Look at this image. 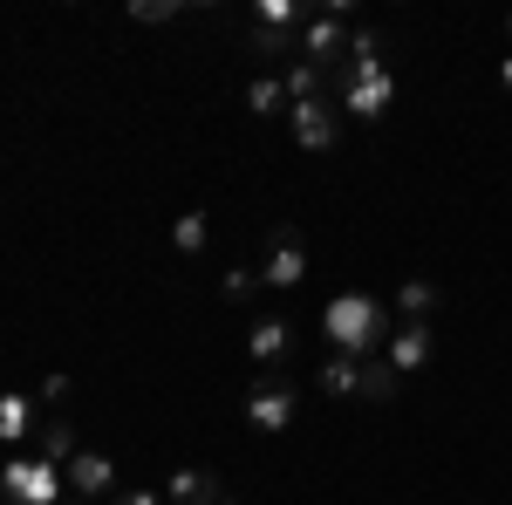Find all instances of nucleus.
I'll return each mask as SVG.
<instances>
[{
    "label": "nucleus",
    "mask_w": 512,
    "mask_h": 505,
    "mask_svg": "<svg viewBox=\"0 0 512 505\" xmlns=\"http://www.w3.org/2000/svg\"><path fill=\"white\" fill-rule=\"evenodd\" d=\"M117 505H164V492H123Z\"/></svg>",
    "instance_id": "393cba45"
},
{
    "label": "nucleus",
    "mask_w": 512,
    "mask_h": 505,
    "mask_svg": "<svg viewBox=\"0 0 512 505\" xmlns=\"http://www.w3.org/2000/svg\"><path fill=\"white\" fill-rule=\"evenodd\" d=\"M219 505H239V499H219Z\"/></svg>",
    "instance_id": "bb28decb"
},
{
    "label": "nucleus",
    "mask_w": 512,
    "mask_h": 505,
    "mask_svg": "<svg viewBox=\"0 0 512 505\" xmlns=\"http://www.w3.org/2000/svg\"><path fill=\"white\" fill-rule=\"evenodd\" d=\"M396 389H403V376L390 369V355H369V362H362V389H355V396H369V403H396Z\"/></svg>",
    "instance_id": "2eb2a0df"
},
{
    "label": "nucleus",
    "mask_w": 512,
    "mask_h": 505,
    "mask_svg": "<svg viewBox=\"0 0 512 505\" xmlns=\"http://www.w3.org/2000/svg\"><path fill=\"white\" fill-rule=\"evenodd\" d=\"M35 458H48V465H69V458H76V424H69V417H48V424L35 430Z\"/></svg>",
    "instance_id": "ddd939ff"
},
{
    "label": "nucleus",
    "mask_w": 512,
    "mask_h": 505,
    "mask_svg": "<svg viewBox=\"0 0 512 505\" xmlns=\"http://www.w3.org/2000/svg\"><path fill=\"white\" fill-rule=\"evenodd\" d=\"M28 437H35V403H28L21 389H7V396H0V444H7V451H28Z\"/></svg>",
    "instance_id": "9b49d317"
},
{
    "label": "nucleus",
    "mask_w": 512,
    "mask_h": 505,
    "mask_svg": "<svg viewBox=\"0 0 512 505\" xmlns=\"http://www.w3.org/2000/svg\"><path fill=\"white\" fill-rule=\"evenodd\" d=\"M287 342H294V328H287L280 314H260V321H253V335H246V355H253V362H280Z\"/></svg>",
    "instance_id": "f8f14e48"
},
{
    "label": "nucleus",
    "mask_w": 512,
    "mask_h": 505,
    "mask_svg": "<svg viewBox=\"0 0 512 505\" xmlns=\"http://www.w3.org/2000/svg\"><path fill=\"white\" fill-rule=\"evenodd\" d=\"M383 328H390V314H383L376 294H335V301L321 308V335H328V349L355 355V362H369V355L383 349Z\"/></svg>",
    "instance_id": "f257e3e1"
},
{
    "label": "nucleus",
    "mask_w": 512,
    "mask_h": 505,
    "mask_svg": "<svg viewBox=\"0 0 512 505\" xmlns=\"http://www.w3.org/2000/svg\"><path fill=\"white\" fill-rule=\"evenodd\" d=\"M62 505H82V499H62Z\"/></svg>",
    "instance_id": "cd10ccee"
},
{
    "label": "nucleus",
    "mask_w": 512,
    "mask_h": 505,
    "mask_svg": "<svg viewBox=\"0 0 512 505\" xmlns=\"http://www.w3.org/2000/svg\"><path fill=\"white\" fill-rule=\"evenodd\" d=\"M499 82H506V89H512V55H506V62H499Z\"/></svg>",
    "instance_id": "a878e982"
},
{
    "label": "nucleus",
    "mask_w": 512,
    "mask_h": 505,
    "mask_svg": "<svg viewBox=\"0 0 512 505\" xmlns=\"http://www.w3.org/2000/svg\"><path fill=\"white\" fill-rule=\"evenodd\" d=\"M164 499H171V505H219V499H226V485H219L212 471H198V465H178L171 478H164Z\"/></svg>",
    "instance_id": "1a4fd4ad"
},
{
    "label": "nucleus",
    "mask_w": 512,
    "mask_h": 505,
    "mask_svg": "<svg viewBox=\"0 0 512 505\" xmlns=\"http://www.w3.org/2000/svg\"><path fill=\"white\" fill-rule=\"evenodd\" d=\"M342 55H349V0H321V14L301 28V62L328 76Z\"/></svg>",
    "instance_id": "20e7f679"
},
{
    "label": "nucleus",
    "mask_w": 512,
    "mask_h": 505,
    "mask_svg": "<svg viewBox=\"0 0 512 505\" xmlns=\"http://www.w3.org/2000/svg\"><path fill=\"white\" fill-rule=\"evenodd\" d=\"M246 48H253L260 62H280V55H294V35H287V28H267V21H253V28H246Z\"/></svg>",
    "instance_id": "a211bd4d"
},
{
    "label": "nucleus",
    "mask_w": 512,
    "mask_h": 505,
    "mask_svg": "<svg viewBox=\"0 0 512 505\" xmlns=\"http://www.w3.org/2000/svg\"><path fill=\"white\" fill-rule=\"evenodd\" d=\"M287 117H294V144H301V151H328V144H335V103H328V96L294 103Z\"/></svg>",
    "instance_id": "6e6552de"
},
{
    "label": "nucleus",
    "mask_w": 512,
    "mask_h": 505,
    "mask_svg": "<svg viewBox=\"0 0 512 505\" xmlns=\"http://www.w3.org/2000/svg\"><path fill=\"white\" fill-rule=\"evenodd\" d=\"M424 362H431V321H403L390 335V369L396 376H417Z\"/></svg>",
    "instance_id": "9d476101"
},
{
    "label": "nucleus",
    "mask_w": 512,
    "mask_h": 505,
    "mask_svg": "<svg viewBox=\"0 0 512 505\" xmlns=\"http://www.w3.org/2000/svg\"><path fill=\"white\" fill-rule=\"evenodd\" d=\"M178 14V0H130V21H144V28H164Z\"/></svg>",
    "instance_id": "4be33fe9"
},
{
    "label": "nucleus",
    "mask_w": 512,
    "mask_h": 505,
    "mask_svg": "<svg viewBox=\"0 0 512 505\" xmlns=\"http://www.w3.org/2000/svg\"><path fill=\"white\" fill-rule=\"evenodd\" d=\"M396 314H403V321H431L437 314V287L431 280H403V287H396Z\"/></svg>",
    "instance_id": "dca6fc26"
},
{
    "label": "nucleus",
    "mask_w": 512,
    "mask_h": 505,
    "mask_svg": "<svg viewBox=\"0 0 512 505\" xmlns=\"http://www.w3.org/2000/svg\"><path fill=\"white\" fill-rule=\"evenodd\" d=\"M280 89H287V103H315V96H328V76L308 69V62H294V69L280 76Z\"/></svg>",
    "instance_id": "f3484780"
},
{
    "label": "nucleus",
    "mask_w": 512,
    "mask_h": 505,
    "mask_svg": "<svg viewBox=\"0 0 512 505\" xmlns=\"http://www.w3.org/2000/svg\"><path fill=\"white\" fill-rule=\"evenodd\" d=\"M294 410H301L294 383H267V389L246 396V424H253V430H287V424H294Z\"/></svg>",
    "instance_id": "39448f33"
},
{
    "label": "nucleus",
    "mask_w": 512,
    "mask_h": 505,
    "mask_svg": "<svg viewBox=\"0 0 512 505\" xmlns=\"http://www.w3.org/2000/svg\"><path fill=\"white\" fill-rule=\"evenodd\" d=\"M260 287H267V280H260V267H233L226 280H219V294H226V301H253Z\"/></svg>",
    "instance_id": "aec40b11"
},
{
    "label": "nucleus",
    "mask_w": 512,
    "mask_h": 505,
    "mask_svg": "<svg viewBox=\"0 0 512 505\" xmlns=\"http://www.w3.org/2000/svg\"><path fill=\"white\" fill-rule=\"evenodd\" d=\"M69 396V376H41V403H62Z\"/></svg>",
    "instance_id": "b1692460"
},
{
    "label": "nucleus",
    "mask_w": 512,
    "mask_h": 505,
    "mask_svg": "<svg viewBox=\"0 0 512 505\" xmlns=\"http://www.w3.org/2000/svg\"><path fill=\"white\" fill-rule=\"evenodd\" d=\"M62 478H69L76 499H103V492H117V465H110L103 451H76V458L62 465Z\"/></svg>",
    "instance_id": "0eeeda50"
},
{
    "label": "nucleus",
    "mask_w": 512,
    "mask_h": 505,
    "mask_svg": "<svg viewBox=\"0 0 512 505\" xmlns=\"http://www.w3.org/2000/svg\"><path fill=\"white\" fill-rule=\"evenodd\" d=\"M506 35H512V21H506Z\"/></svg>",
    "instance_id": "c85d7f7f"
},
{
    "label": "nucleus",
    "mask_w": 512,
    "mask_h": 505,
    "mask_svg": "<svg viewBox=\"0 0 512 505\" xmlns=\"http://www.w3.org/2000/svg\"><path fill=\"white\" fill-rule=\"evenodd\" d=\"M260 280H267V287H301V280H308V246L287 233V226H280L274 246H267V267H260Z\"/></svg>",
    "instance_id": "423d86ee"
},
{
    "label": "nucleus",
    "mask_w": 512,
    "mask_h": 505,
    "mask_svg": "<svg viewBox=\"0 0 512 505\" xmlns=\"http://www.w3.org/2000/svg\"><path fill=\"white\" fill-rule=\"evenodd\" d=\"M171 246H178V253H205V212H185V219L171 226Z\"/></svg>",
    "instance_id": "412c9836"
},
{
    "label": "nucleus",
    "mask_w": 512,
    "mask_h": 505,
    "mask_svg": "<svg viewBox=\"0 0 512 505\" xmlns=\"http://www.w3.org/2000/svg\"><path fill=\"white\" fill-rule=\"evenodd\" d=\"M0 492L14 505H62L69 478H62V465H48L35 451H14V458H0Z\"/></svg>",
    "instance_id": "7ed1b4c3"
},
{
    "label": "nucleus",
    "mask_w": 512,
    "mask_h": 505,
    "mask_svg": "<svg viewBox=\"0 0 512 505\" xmlns=\"http://www.w3.org/2000/svg\"><path fill=\"white\" fill-rule=\"evenodd\" d=\"M349 55H383V35H376V28H355V35H349Z\"/></svg>",
    "instance_id": "5701e85b"
},
{
    "label": "nucleus",
    "mask_w": 512,
    "mask_h": 505,
    "mask_svg": "<svg viewBox=\"0 0 512 505\" xmlns=\"http://www.w3.org/2000/svg\"><path fill=\"white\" fill-rule=\"evenodd\" d=\"M315 383H321V396H355L362 389V362L355 355H328L315 369Z\"/></svg>",
    "instance_id": "4468645a"
},
{
    "label": "nucleus",
    "mask_w": 512,
    "mask_h": 505,
    "mask_svg": "<svg viewBox=\"0 0 512 505\" xmlns=\"http://www.w3.org/2000/svg\"><path fill=\"white\" fill-rule=\"evenodd\" d=\"M246 110H253V117H280V110H287L280 76H260V82H253V89H246Z\"/></svg>",
    "instance_id": "6ab92c4d"
},
{
    "label": "nucleus",
    "mask_w": 512,
    "mask_h": 505,
    "mask_svg": "<svg viewBox=\"0 0 512 505\" xmlns=\"http://www.w3.org/2000/svg\"><path fill=\"white\" fill-rule=\"evenodd\" d=\"M390 96H396L390 62H383V55H349V69H342V110L362 117V123H376L390 110Z\"/></svg>",
    "instance_id": "f03ea898"
}]
</instances>
